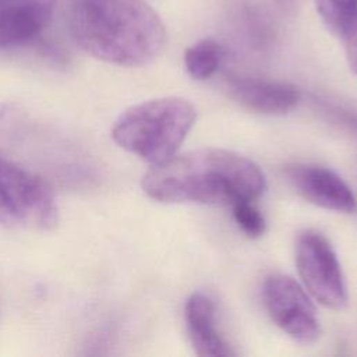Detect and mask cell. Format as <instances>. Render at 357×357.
Returning <instances> with one entry per match:
<instances>
[{
  "mask_svg": "<svg viewBox=\"0 0 357 357\" xmlns=\"http://www.w3.org/2000/svg\"><path fill=\"white\" fill-rule=\"evenodd\" d=\"M195 119V107L183 98L151 99L126 109L114 121L112 137L119 146L155 166L177 153Z\"/></svg>",
  "mask_w": 357,
  "mask_h": 357,
  "instance_id": "3",
  "label": "cell"
},
{
  "mask_svg": "<svg viewBox=\"0 0 357 357\" xmlns=\"http://www.w3.org/2000/svg\"><path fill=\"white\" fill-rule=\"evenodd\" d=\"M66 22L84 52L120 67L146 66L167 43L162 18L145 0H68Z\"/></svg>",
  "mask_w": 357,
  "mask_h": 357,
  "instance_id": "2",
  "label": "cell"
},
{
  "mask_svg": "<svg viewBox=\"0 0 357 357\" xmlns=\"http://www.w3.org/2000/svg\"><path fill=\"white\" fill-rule=\"evenodd\" d=\"M284 174L305 201L333 212L354 213L357 211L354 192L333 170L311 163H291L286 166Z\"/></svg>",
  "mask_w": 357,
  "mask_h": 357,
  "instance_id": "7",
  "label": "cell"
},
{
  "mask_svg": "<svg viewBox=\"0 0 357 357\" xmlns=\"http://www.w3.org/2000/svg\"><path fill=\"white\" fill-rule=\"evenodd\" d=\"M315 7L326 29L339 38L357 7V0H315Z\"/></svg>",
  "mask_w": 357,
  "mask_h": 357,
  "instance_id": "12",
  "label": "cell"
},
{
  "mask_svg": "<svg viewBox=\"0 0 357 357\" xmlns=\"http://www.w3.org/2000/svg\"><path fill=\"white\" fill-rule=\"evenodd\" d=\"M254 201H238L231 205L233 218L240 230L251 238L261 237L265 231V219Z\"/></svg>",
  "mask_w": 357,
  "mask_h": 357,
  "instance_id": "13",
  "label": "cell"
},
{
  "mask_svg": "<svg viewBox=\"0 0 357 357\" xmlns=\"http://www.w3.org/2000/svg\"><path fill=\"white\" fill-rule=\"evenodd\" d=\"M59 222L52 185L36 173L0 155V225L45 231Z\"/></svg>",
  "mask_w": 357,
  "mask_h": 357,
  "instance_id": "4",
  "label": "cell"
},
{
  "mask_svg": "<svg viewBox=\"0 0 357 357\" xmlns=\"http://www.w3.org/2000/svg\"><path fill=\"white\" fill-rule=\"evenodd\" d=\"M144 192L166 204H229L257 201L266 191L261 169L248 158L218 148L176 153L151 166L141 180Z\"/></svg>",
  "mask_w": 357,
  "mask_h": 357,
  "instance_id": "1",
  "label": "cell"
},
{
  "mask_svg": "<svg viewBox=\"0 0 357 357\" xmlns=\"http://www.w3.org/2000/svg\"><path fill=\"white\" fill-rule=\"evenodd\" d=\"M262 300L271 319L286 335L303 344L321 336L317 310L304 286L283 273L269 275L262 284Z\"/></svg>",
  "mask_w": 357,
  "mask_h": 357,
  "instance_id": "6",
  "label": "cell"
},
{
  "mask_svg": "<svg viewBox=\"0 0 357 357\" xmlns=\"http://www.w3.org/2000/svg\"><path fill=\"white\" fill-rule=\"evenodd\" d=\"M8 112H10V105H7V103H0V120L4 119Z\"/></svg>",
  "mask_w": 357,
  "mask_h": 357,
  "instance_id": "17",
  "label": "cell"
},
{
  "mask_svg": "<svg viewBox=\"0 0 357 357\" xmlns=\"http://www.w3.org/2000/svg\"><path fill=\"white\" fill-rule=\"evenodd\" d=\"M337 39L343 45L349 68L357 75V7Z\"/></svg>",
  "mask_w": 357,
  "mask_h": 357,
  "instance_id": "15",
  "label": "cell"
},
{
  "mask_svg": "<svg viewBox=\"0 0 357 357\" xmlns=\"http://www.w3.org/2000/svg\"><path fill=\"white\" fill-rule=\"evenodd\" d=\"M229 91L243 107L261 114H283L300 100L298 89L287 82L250 77H233Z\"/></svg>",
  "mask_w": 357,
  "mask_h": 357,
  "instance_id": "9",
  "label": "cell"
},
{
  "mask_svg": "<svg viewBox=\"0 0 357 357\" xmlns=\"http://www.w3.org/2000/svg\"><path fill=\"white\" fill-rule=\"evenodd\" d=\"M184 319L188 339L198 356L234 354L216 328L215 303L208 294L195 291L188 297L184 307Z\"/></svg>",
  "mask_w": 357,
  "mask_h": 357,
  "instance_id": "10",
  "label": "cell"
},
{
  "mask_svg": "<svg viewBox=\"0 0 357 357\" xmlns=\"http://www.w3.org/2000/svg\"><path fill=\"white\" fill-rule=\"evenodd\" d=\"M296 266L304 289L319 304L342 310L349 301L344 275L329 240L315 230H304L296 241Z\"/></svg>",
  "mask_w": 357,
  "mask_h": 357,
  "instance_id": "5",
  "label": "cell"
},
{
  "mask_svg": "<svg viewBox=\"0 0 357 357\" xmlns=\"http://www.w3.org/2000/svg\"><path fill=\"white\" fill-rule=\"evenodd\" d=\"M226 56L225 47L212 38H205L190 47L184 53V67L187 74L198 81L212 77L222 66Z\"/></svg>",
  "mask_w": 357,
  "mask_h": 357,
  "instance_id": "11",
  "label": "cell"
},
{
  "mask_svg": "<svg viewBox=\"0 0 357 357\" xmlns=\"http://www.w3.org/2000/svg\"><path fill=\"white\" fill-rule=\"evenodd\" d=\"M276 1L284 10H293L297 4V0H276Z\"/></svg>",
  "mask_w": 357,
  "mask_h": 357,
  "instance_id": "16",
  "label": "cell"
},
{
  "mask_svg": "<svg viewBox=\"0 0 357 357\" xmlns=\"http://www.w3.org/2000/svg\"><path fill=\"white\" fill-rule=\"evenodd\" d=\"M59 0H0V49L38 40L50 25Z\"/></svg>",
  "mask_w": 357,
  "mask_h": 357,
  "instance_id": "8",
  "label": "cell"
},
{
  "mask_svg": "<svg viewBox=\"0 0 357 357\" xmlns=\"http://www.w3.org/2000/svg\"><path fill=\"white\" fill-rule=\"evenodd\" d=\"M318 109L333 123L346 130L347 132L357 137V112H353L347 107L331 103L328 100H315Z\"/></svg>",
  "mask_w": 357,
  "mask_h": 357,
  "instance_id": "14",
  "label": "cell"
}]
</instances>
